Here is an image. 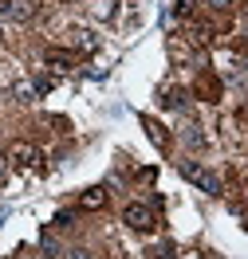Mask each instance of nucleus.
Segmentation results:
<instances>
[{"instance_id": "1", "label": "nucleus", "mask_w": 248, "mask_h": 259, "mask_svg": "<svg viewBox=\"0 0 248 259\" xmlns=\"http://www.w3.org/2000/svg\"><path fill=\"white\" fill-rule=\"evenodd\" d=\"M36 4L32 0H0V24H32Z\"/></svg>"}, {"instance_id": "12", "label": "nucleus", "mask_w": 248, "mask_h": 259, "mask_svg": "<svg viewBox=\"0 0 248 259\" xmlns=\"http://www.w3.org/2000/svg\"><path fill=\"white\" fill-rule=\"evenodd\" d=\"M16 82V71H12V63H0V91L4 87H12Z\"/></svg>"}, {"instance_id": "3", "label": "nucleus", "mask_w": 248, "mask_h": 259, "mask_svg": "<svg viewBox=\"0 0 248 259\" xmlns=\"http://www.w3.org/2000/svg\"><path fill=\"white\" fill-rule=\"evenodd\" d=\"M4 161L12 165V169H36V165H40V149H36L32 142H12L8 153H4Z\"/></svg>"}, {"instance_id": "4", "label": "nucleus", "mask_w": 248, "mask_h": 259, "mask_svg": "<svg viewBox=\"0 0 248 259\" xmlns=\"http://www.w3.org/2000/svg\"><path fill=\"white\" fill-rule=\"evenodd\" d=\"M122 224L134 228V232H150L158 220H154V208H150V204H126V212H122Z\"/></svg>"}, {"instance_id": "14", "label": "nucleus", "mask_w": 248, "mask_h": 259, "mask_svg": "<svg viewBox=\"0 0 248 259\" xmlns=\"http://www.w3.org/2000/svg\"><path fill=\"white\" fill-rule=\"evenodd\" d=\"M173 12H178V16H189V12H193V0H178V8H173Z\"/></svg>"}, {"instance_id": "6", "label": "nucleus", "mask_w": 248, "mask_h": 259, "mask_svg": "<svg viewBox=\"0 0 248 259\" xmlns=\"http://www.w3.org/2000/svg\"><path fill=\"white\" fill-rule=\"evenodd\" d=\"M44 63H48V67H55V71H71V67H75V51L48 48V51H44Z\"/></svg>"}, {"instance_id": "8", "label": "nucleus", "mask_w": 248, "mask_h": 259, "mask_svg": "<svg viewBox=\"0 0 248 259\" xmlns=\"http://www.w3.org/2000/svg\"><path fill=\"white\" fill-rule=\"evenodd\" d=\"M79 208H83V212H99V208H107V189H102V185L87 189V193L79 196Z\"/></svg>"}, {"instance_id": "16", "label": "nucleus", "mask_w": 248, "mask_h": 259, "mask_svg": "<svg viewBox=\"0 0 248 259\" xmlns=\"http://www.w3.org/2000/svg\"><path fill=\"white\" fill-rule=\"evenodd\" d=\"M0 39H4V28H0Z\"/></svg>"}, {"instance_id": "7", "label": "nucleus", "mask_w": 248, "mask_h": 259, "mask_svg": "<svg viewBox=\"0 0 248 259\" xmlns=\"http://www.w3.org/2000/svg\"><path fill=\"white\" fill-rule=\"evenodd\" d=\"M87 12H91V20L107 24V20H115V12H118V0H87Z\"/></svg>"}, {"instance_id": "2", "label": "nucleus", "mask_w": 248, "mask_h": 259, "mask_svg": "<svg viewBox=\"0 0 248 259\" xmlns=\"http://www.w3.org/2000/svg\"><path fill=\"white\" fill-rule=\"evenodd\" d=\"M182 177H185V181H193L197 189H205L209 196H221V181H217L213 173L205 169V165H197V161H182Z\"/></svg>"}, {"instance_id": "17", "label": "nucleus", "mask_w": 248, "mask_h": 259, "mask_svg": "<svg viewBox=\"0 0 248 259\" xmlns=\"http://www.w3.org/2000/svg\"><path fill=\"white\" fill-rule=\"evenodd\" d=\"M44 259H55V255H44Z\"/></svg>"}, {"instance_id": "13", "label": "nucleus", "mask_w": 248, "mask_h": 259, "mask_svg": "<svg viewBox=\"0 0 248 259\" xmlns=\"http://www.w3.org/2000/svg\"><path fill=\"white\" fill-rule=\"evenodd\" d=\"M185 142H189V146H205V134H197V126H189L185 130Z\"/></svg>"}, {"instance_id": "15", "label": "nucleus", "mask_w": 248, "mask_h": 259, "mask_svg": "<svg viewBox=\"0 0 248 259\" xmlns=\"http://www.w3.org/2000/svg\"><path fill=\"white\" fill-rule=\"evenodd\" d=\"M205 4H209L213 12H225V8H232V0H205Z\"/></svg>"}, {"instance_id": "11", "label": "nucleus", "mask_w": 248, "mask_h": 259, "mask_svg": "<svg viewBox=\"0 0 248 259\" xmlns=\"http://www.w3.org/2000/svg\"><path fill=\"white\" fill-rule=\"evenodd\" d=\"M12 95H16V102H32L36 87H32V82H12Z\"/></svg>"}, {"instance_id": "9", "label": "nucleus", "mask_w": 248, "mask_h": 259, "mask_svg": "<svg viewBox=\"0 0 248 259\" xmlns=\"http://www.w3.org/2000/svg\"><path fill=\"white\" fill-rule=\"evenodd\" d=\"M142 126H146L150 142H154L158 149H169V138H165V126H162V122H154V118H142Z\"/></svg>"}, {"instance_id": "10", "label": "nucleus", "mask_w": 248, "mask_h": 259, "mask_svg": "<svg viewBox=\"0 0 248 259\" xmlns=\"http://www.w3.org/2000/svg\"><path fill=\"white\" fill-rule=\"evenodd\" d=\"M162 106H165V110H182V106H185V91H182V87H165V91H162Z\"/></svg>"}, {"instance_id": "5", "label": "nucleus", "mask_w": 248, "mask_h": 259, "mask_svg": "<svg viewBox=\"0 0 248 259\" xmlns=\"http://www.w3.org/2000/svg\"><path fill=\"white\" fill-rule=\"evenodd\" d=\"M67 44H71V51H95L99 48L95 32H87V28H67Z\"/></svg>"}]
</instances>
